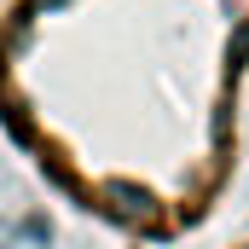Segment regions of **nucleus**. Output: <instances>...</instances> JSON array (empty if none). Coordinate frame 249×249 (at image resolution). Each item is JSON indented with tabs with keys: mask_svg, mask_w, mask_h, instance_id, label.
I'll use <instances>...</instances> for the list:
<instances>
[{
	"mask_svg": "<svg viewBox=\"0 0 249 249\" xmlns=\"http://www.w3.org/2000/svg\"><path fill=\"white\" fill-rule=\"evenodd\" d=\"M249 0H12L0 122L93 220L180 244L244 162Z\"/></svg>",
	"mask_w": 249,
	"mask_h": 249,
	"instance_id": "f257e3e1",
	"label": "nucleus"
},
{
	"mask_svg": "<svg viewBox=\"0 0 249 249\" xmlns=\"http://www.w3.org/2000/svg\"><path fill=\"white\" fill-rule=\"evenodd\" d=\"M220 249H249V203H244V214L232 220V232L220 238Z\"/></svg>",
	"mask_w": 249,
	"mask_h": 249,
	"instance_id": "f03ea898",
	"label": "nucleus"
}]
</instances>
